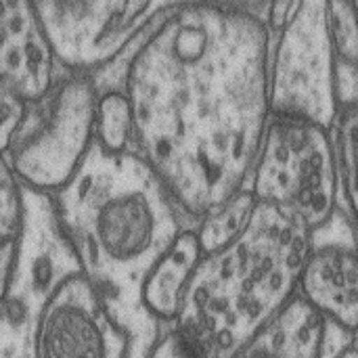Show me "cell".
<instances>
[{"instance_id": "cell-16", "label": "cell", "mask_w": 358, "mask_h": 358, "mask_svg": "<svg viewBox=\"0 0 358 358\" xmlns=\"http://www.w3.org/2000/svg\"><path fill=\"white\" fill-rule=\"evenodd\" d=\"M256 206L258 203L254 195L250 193V189L241 187L222 203L214 206L203 216H199L193 222V231H195V239L199 243L201 254L210 256L231 245L250 224Z\"/></svg>"}, {"instance_id": "cell-19", "label": "cell", "mask_w": 358, "mask_h": 358, "mask_svg": "<svg viewBox=\"0 0 358 358\" xmlns=\"http://www.w3.org/2000/svg\"><path fill=\"white\" fill-rule=\"evenodd\" d=\"M27 101L8 84L0 82V155L4 157L21 120L25 115Z\"/></svg>"}, {"instance_id": "cell-7", "label": "cell", "mask_w": 358, "mask_h": 358, "mask_svg": "<svg viewBox=\"0 0 358 358\" xmlns=\"http://www.w3.org/2000/svg\"><path fill=\"white\" fill-rule=\"evenodd\" d=\"M176 0L149 2H34L59 71L96 76L124 52Z\"/></svg>"}, {"instance_id": "cell-15", "label": "cell", "mask_w": 358, "mask_h": 358, "mask_svg": "<svg viewBox=\"0 0 358 358\" xmlns=\"http://www.w3.org/2000/svg\"><path fill=\"white\" fill-rule=\"evenodd\" d=\"M25 231V191L0 155V308L8 294L13 268Z\"/></svg>"}, {"instance_id": "cell-13", "label": "cell", "mask_w": 358, "mask_h": 358, "mask_svg": "<svg viewBox=\"0 0 358 358\" xmlns=\"http://www.w3.org/2000/svg\"><path fill=\"white\" fill-rule=\"evenodd\" d=\"M325 319L298 294L227 358H321Z\"/></svg>"}, {"instance_id": "cell-20", "label": "cell", "mask_w": 358, "mask_h": 358, "mask_svg": "<svg viewBox=\"0 0 358 358\" xmlns=\"http://www.w3.org/2000/svg\"><path fill=\"white\" fill-rule=\"evenodd\" d=\"M143 358H201L199 352L174 329L166 327L159 331V336L153 340L149 350Z\"/></svg>"}, {"instance_id": "cell-6", "label": "cell", "mask_w": 358, "mask_h": 358, "mask_svg": "<svg viewBox=\"0 0 358 358\" xmlns=\"http://www.w3.org/2000/svg\"><path fill=\"white\" fill-rule=\"evenodd\" d=\"M268 111L273 117L331 128L340 103L325 0H302L292 19L271 36Z\"/></svg>"}, {"instance_id": "cell-3", "label": "cell", "mask_w": 358, "mask_h": 358, "mask_svg": "<svg viewBox=\"0 0 358 358\" xmlns=\"http://www.w3.org/2000/svg\"><path fill=\"white\" fill-rule=\"evenodd\" d=\"M306 250L308 231L256 206L231 245L199 260L172 327L201 358H227L298 294Z\"/></svg>"}, {"instance_id": "cell-1", "label": "cell", "mask_w": 358, "mask_h": 358, "mask_svg": "<svg viewBox=\"0 0 358 358\" xmlns=\"http://www.w3.org/2000/svg\"><path fill=\"white\" fill-rule=\"evenodd\" d=\"M266 25L239 2L176 0L92 76L122 88L132 151L189 222L245 187L268 122Z\"/></svg>"}, {"instance_id": "cell-17", "label": "cell", "mask_w": 358, "mask_h": 358, "mask_svg": "<svg viewBox=\"0 0 358 358\" xmlns=\"http://www.w3.org/2000/svg\"><path fill=\"white\" fill-rule=\"evenodd\" d=\"M358 107H340L331 128V153L338 178V208L357 220Z\"/></svg>"}, {"instance_id": "cell-14", "label": "cell", "mask_w": 358, "mask_h": 358, "mask_svg": "<svg viewBox=\"0 0 358 358\" xmlns=\"http://www.w3.org/2000/svg\"><path fill=\"white\" fill-rule=\"evenodd\" d=\"M327 34L336 65L338 103L340 107H358V27L355 2H327Z\"/></svg>"}, {"instance_id": "cell-12", "label": "cell", "mask_w": 358, "mask_h": 358, "mask_svg": "<svg viewBox=\"0 0 358 358\" xmlns=\"http://www.w3.org/2000/svg\"><path fill=\"white\" fill-rule=\"evenodd\" d=\"M203 258L195 239L193 224H189L168 250L145 273L138 289V306L162 329L172 327L182 310L193 273Z\"/></svg>"}, {"instance_id": "cell-18", "label": "cell", "mask_w": 358, "mask_h": 358, "mask_svg": "<svg viewBox=\"0 0 358 358\" xmlns=\"http://www.w3.org/2000/svg\"><path fill=\"white\" fill-rule=\"evenodd\" d=\"M94 143L109 153L132 151V113L122 88L99 90L94 111Z\"/></svg>"}, {"instance_id": "cell-11", "label": "cell", "mask_w": 358, "mask_h": 358, "mask_svg": "<svg viewBox=\"0 0 358 358\" xmlns=\"http://www.w3.org/2000/svg\"><path fill=\"white\" fill-rule=\"evenodd\" d=\"M36 4L0 0V82L25 101L42 96L59 76Z\"/></svg>"}, {"instance_id": "cell-8", "label": "cell", "mask_w": 358, "mask_h": 358, "mask_svg": "<svg viewBox=\"0 0 358 358\" xmlns=\"http://www.w3.org/2000/svg\"><path fill=\"white\" fill-rule=\"evenodd\" d=\"M147 350L84 275L63 279L40 304L29 329L27 358H143Z\"/></svg>"}, {"instance_id": "cell-2", "label": "cell", "mask_w": 358, "mask_h": 358, "mask_svg": "<svg viewBox=\"0 0 358 358\" xmlns=\"http://www.w3.org/2000/svg\"><path fill=\"white\" fill-rule=\"evenodd\" d=\"M50 199L82 273L149 350L162 327L138 306L141 281L193 222L143 157L134 151L109 153L96 143Z\"/></svg>"}, {"instance_id": "cell-4", "label": "cell", "mask_w": 358, "mask_h": 358, "mask_svg": "<svg viewBox=\"0 0 358 358\" xmlns=\"http://www.w3.org/2000/svg\"><path fill=\"white\" fill-rule=\"evenodd\" d=\"M96 96L92 76L61 71L42 96L27 101L4 153L23 189L55 195L73 176L94 143Z\"/></svg>"}, {"instance_id": "cell-5", "label": "cell", "mask_w": 358, "mask_h": 358, "mask_svg": "<svg viewBox=\"0 0 358 358\" xmlns=\"http://www.w3.org/2000/svg\"><path fill=\"white\" fill-rule=\"evenodd\" d=\"M245 187L304 231L321 227L338 208V178L329 130L310 122L268 115Z\"/></svg>"}, {"instance_id": "cell-21", "label": "cell", "mask_w": 358, "mask_h": 358, "mask_svg": "<svg viewBox=\"0 0 358 358\" xmlns=\"http://www.w3.org/2000/svg\"><path fill=\"white\" fill-rule=\"evenodd\" d=\"M321 358H358L357 331L344 329L327 321Z\"/></svg>"}, {"instance_id": "cell-10", "label": "cell", "mask_w": 358, "mask_h": 358, "mask_svg": "<svg viewBox=\"0 0 358 358\" xmlns=\"http://www.w3.org/2000/svg\"><path fill=\"white\" fill-rule=\"evenodd\" d=\"M357 220L336 210L308 233V250L298 279V296L325 321L357 331Z\"/></svg>"}, {"instance_id": "cell-9", "label": "cell", "mask_w": 358, "mask_h": 358, "mask_svg": "<svg viewBox=\"0 0 358 358\" xmlns=\"http://www.w3.org/2000/svg\"><path fill=\"white\" fill-rule=\"evenodd\" d=\"M25 191V231L0 308V358H27L34 315L46 296L67 277L82 273L65 237L50 195Z\"/></svg>"}]
</instances>
